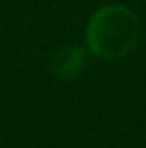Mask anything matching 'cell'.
I'll return each instance as SVG.
<instances>
[{
    "instance_id": "6da1fadb",
    "label": "cell",
    "mask_w": 146,
    "mask_h": 148,
    "mask_svg": "<svg viewBox=\"0 0 146 148\" xmlns=\"http://www.w3.org/2000/svg\"><path fill=\"white\" fill-rule=\"evenodd\" d=\"M140 41V19L129 7L103 4L86 24V47L101 60H118L133 52Z\"/></svg>"
},
{
    "instance_id": "7a4b0ae2",
    "label": "cell",
    "mask_w": 146,
    "mask_h": 148,
    "mask_svg": "<svg viewBox=\"0 0 146 148\" xmlns=\"http://www.w3.org/2000/svg\"><path fill=\"white\" fill-rule=\"evenodd\" d=\"M86 67V49L82 45H62L49 58V71L56 75L58 79H73Z\"/></svg>"
}]
</instances>
